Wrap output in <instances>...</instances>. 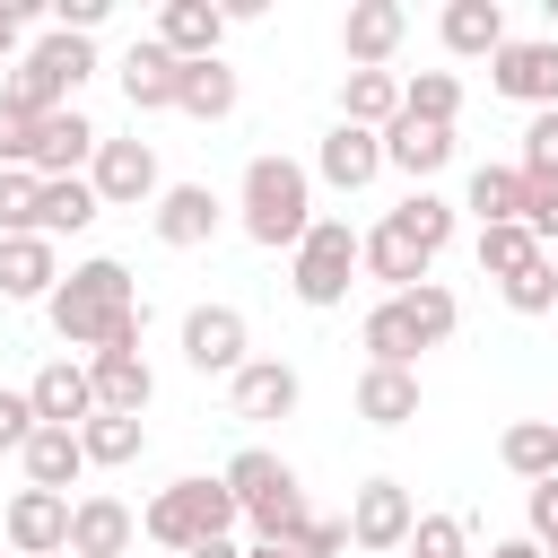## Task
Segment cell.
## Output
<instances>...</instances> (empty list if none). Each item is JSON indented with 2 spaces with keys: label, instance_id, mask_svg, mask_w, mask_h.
<instances>
[{
  "label": "cell",
  "instance_id": "obj_15",
  "mask_svg": "<svg viewBox=\"0 0 558 558\" xmlns=\"http://www.w3.org/2000/svg\"><path fill=\"white\" fill-rule=\"evenodd\" d=\"M96 140H105V131H96L78 105H61V113H44V122H35V157H26V174H35V183L78 174V166L96 157Z\"/></svg>",
  "mask_w": 558,
  "mask_h": 558
},
{
  "label": "cell",
  "instance_id": "obj_23",
  "mask_svg": "<svg viewBox=\"0 0 558 558\" xmlns=\"http://www.w3.org/2000/svg\"><path fill=\"white\" fill-rule=\"evenodd\" d=\"M436 35H445L453 61H497V44H506V9H497V0H445Z\"/></svg>",
  "mask_w": 558,
  "mask_h": 558
},
{
  "label": "cell",
  "instance_id": "obj_14",
  "mask_svg": "<svg viewBox=\"0 0 558 558\" xmlns=\"http://www.w3.org/2000/svg\"><path fill=\"white\" fill-rule=\"evenodd\" d=\"M0 532H9L17 558H52V549H70V497H52V488H17L9 514H0Z\"/></svg>",
  "mask_w": 558,
  "mask_h": 558
},
{
  "label": "cell",
  "instance_id": "obj_34",
  "mask_svg": "<svg viewBox=\"0 0 558 558\" xmlns=\"http://www.w3.org/2000/svg\"><path fill=\"white\" fill-rule=\"evenodd\" d=\"M497 462H506L514 480H549V471H558V427H549V418H514V427L497 436Z\"/></svg>",
  "mask_w": 558,
  "mask_h": 558
},
{
  "label": "cell",
  "instance_id": "obj_32",
  "mask_svg": "<svg viewBox=\"0 0 558 558\" xmlns=\"http://www.w3.org/2000/svg\"><path fill=\"white\" fill-rule=\"evenodd\" d=\"M462 209H471L480 227H514V218H523V174H514V166H471Z\"/></svg>",
  "mask_w": 558,
  "mask_h": 558
},
{
  "label": "cell",
  "instance_id": "obj_20",
  "mask_svg": "<svg viewBox=\"0 0 558 558\" xmlns=\"http://www.w3.org/2000/svg\"><path fill=\"white\" fill-rule=\"evenodd\" d=\"M174 87H183V61H174L157 35H140V44L122 52V96H131V113H174Z\"/></svg>",
  "mask_w": 558,
  "mask_h": 558
},
{
  "label": "cell",
  "instance_id": "obj_50",
  "mask_svg": "<svg viewBox=\"0 0 558 558\" xmlns=\"http://www.w3.org/2000/svg\"><path fill=\"white\" fill-rule=\"evenodd\" d=\"M488 558H549V549H541V541H532V532H523V541H497V549H488Z\"/></svg>",
  "mask_w": 558,
  "mask_h": 558
},
{
  "label": "cell",
  "instance_id": "obj_18",
  "mask_svg": "<svg viewBox=\"0 0 558 558\" xmlns=\"http://www.w3.org/2000/svg\"><path fill=\"white\" fill-rule=\"evenodd\" d=\"M131 541H140V514L122 506V497H78L70 506V558H131Z\"/></svg>",
  "mask_w": 558,
  "mask_h": 558
},
{
  "label": "cell",
  "instance_id": "obj_3",
  "mask_svg": "<svg viewBox=\"0 0 558 558\" xmlns=\"http://www.w3.org/2000/svg\"><path fill=\"white\" fill-rule=\"evenodd\" d=\"M244 514H235V497H227V480H209V471H192V480H174V488H157L148 506H140V532L157 541V549H201V541H227Z\"/></svg>",
  "mask_w": 558,
  "mask_h": 558
},
{
  "label": "cell",
  "instance_id": "obj_17",
  "mask_svg": "<svg viewBox=\"0 0 558 558\" xmlns=\"http://www.w3.org/2000/svg\"><path fill=\"white\" fill-rule=\"evenodd\" d=\"M26 401H35V427H87V418H96V392H87V357H52V366H35Z\"/></svg>",
  "mask_w": 558,
  "mask_h": 558
},
{
  "label": "cell",
  "instance_id": "obj_10",
  "mask_svg": "<svg viewBox=\"0 0 558 558\" xmlns=\"http://www.w3.org/2000/svg\"><path fill=\"white\" fill-rule=\"evenodd\" d=\"M244 357H253V331H244L235 305H192L183 314V366L192 375H235Z\"/></svg>",
  "mask_w": 558,
  "mask_h": 558
},
{
  "label": "cell",
  "instance_id": "obj_26",
  "mask_svg": "<svg viewBox=\"0 0 558 558\" xmlns=\"http://www.w3.org/2000/svg\"><path fill=\"white\" fill-rule=\"evenodd\" d=\"M357 418L366 427H410L418 418V366H366L357 375Z\"/></svg>",
  "mask_w": 558,
  "mask_h": 558
},
{
  "label": "cell",
  "instance_id": "obj_37",
  "mask_svg": "<svg viewBox=\"0 0 558 558\" xmlns=\"http://www.w3.org/2000/svg\"><path fill=\"white\" fill-rule=\"evenodd\" d=\"M401 113L453 131V113H462V78H453V70H418V78H401Z\"/></svg>",
  "mask_w": 558,
  "mask_h": 558
},
{
  "label": "cell",
  "instance_id": "obj_27",
  "mask_svg": "<svg viewBox=\"0 0 558 558\" xmlns=\"http://www.w3.org/2000/svg\"><path fill=\"white\" fill-rule=\"evenodd\" d=\"M17 462H26V488H52V497H70V488H78V471H87L78 427H35Z\"/></svg>",
  "mask_w": 558,
  "mask_h": 558
},
{
  "label": "cell",
  "instance_id": "obj_38",
  "mask_svg": "<svg viewBox=\"0 0 558 558\" xmlns=\"http://www.w3.org/2000/svg\"><path fill=\"white\" fill-rule=\"evenodd\" d=\"M471 253H480V270H488V279H514L523 262H541V244H532V227H523V218H514V227H480V235H471Z\"/></svg>",
  "mask_w": 558,
  "mask_h": 558
},
{
  "label": "cell",
  "instance_id": "obj_28",
  "mask_svg": "<svg viewBox=\"0 0 558 558\" xmlns=\"http://www.w3.org/2000/svg\"><path fill=\"white\" fill-rule=\"evenodd\" d=\"M235 70L227 61H183V87H174V113H192V122H227L235 113Z\"/></svg>",
  "mask_w": 558,
  "mask_h": 558
},
{
  "label": "cell",
  "instance_id": "obj_48",
  "mask_svg": "<svg viewBox=\"0 0 558 558\" xmlns=\"http://www.w3.org/2000/svg\"><path fill=\"white\" fill-rule=\"evenodd\" d=\"M523 514H532V541L549 549V541H558V471H549V480H532V506H523Z\"/></svg>",
  "mask_w": 558,
  "mask_h": 558
},
{
  "label": "cell",
  "instance_id": "obj_5",
  "mask_svg": "<svg viewBox=\"0 0 558 558\" xmlns=\"http://www.w3.org/2000/svg\"><path fill=\"white\" fill-rule=\"evenodd\" d=\"M349 279H357V227H349V218H314L305 244L288 253V288H296V305L331 314V305H349Z\"/></svg>",
  "mask_w": 558,
  "mask_h": 558
},
{
  "label": "cell",
  "instance_id": "obj_33",
  "mask_svg": "<svg viewBox=\"0 0 558 558\" xmlns=\"http://www.w3.org/2000/svg\"><path fill=\"white\" fill-rule=\"evenodd\" d=\"M218 480H227L235 514H244V506H262V497H279V488H296V471H288L279 453H262V445H244V453H235V462H227Z\"/></svg>",
  "mask_w": 558,
  "mask_h": 558
},
{
  "label": "cell",
  "instance_id": "obj_21",
  "mask_svg": "<svg viewBox=\"0 0 558 558\" xmlns=\"http://www.w3.org/2000/svg\"><path fill=\"white\" fill-rule=\"evenodd\" d=\"M384 166H392V174H410V192H418L427 174H445V166H453V131L392 113V122H384Z\"/></svg>",
  "mask_w": 558,
  "mask_h": 558
},
{
  "label": "cell",
  "instance_id": "obj_47",
  "mask_svg": "<svg viewBox=\"0 0 558 558\" xmlns=\"http://www.w3.org/2000/svg\"><path fill=\"white\" fill-rule=\"evenodd\" d=\"M52 9V35H96L105 26V0H44Z\"/></svg>",
  "mask_w": 558,
  "mask_h": 558
},
{
  "label": "cell",
  "instance_id": "obj_40",
  "mask_svg": "<svg viewBox=\"0 0 558 558\" xmlns=\"http://www.w3.org/2000/svg\"><path fill=\"white\" fill-rule=\"evenodd\" d=\"M401 558H471V523L462 514H418Z\"/></svg>",
  "mask_w": 558,
  "mask_h": 558
},
{
  "label": "cell",
  "instance_id": "obj_19",
  "mask_svg": "<svg viewBox=\"0 0 558 558\" xmlns=\"http://www.w3.org/2000/svg\"><path fill=\"white\" fill-rule=\"evenodd\" d=\"M157 44H166L174 61H218L227 9H218V0H166V9H157Z\"/></svg>",
  "mask_w": 558,
  "mask_h": 558
},
{
  "label": "cell",
  "instance_id": "obj_46",
  "mask_svg": "<svg viewBox=\"0 0 558 558\" xmlns=\"http://www.w3.org/2000/svg\"><path fill=\"white\" fill-rule=\"evenodd\" d=\"M26 436H35V401L0 392V453H26Z\"/></svg>",
  "mask_w": 558,
  "mask_h": 558
},
{
  "label": "cell",
  "instance_id": "obj_31",
  "mask_svg": "<svg viewBox=\"0 0 558 558\" xmlns=\"http://www.w3.org/2000/svg\"><path fill=\"white\" fill-rule=\"evenodd\" d=\"M78 453H87V471H122V462H140V453H148V427H140V418H122V410H96V418L78 427Z\"/></svg>",
  "mask_w": 558,
  "mask_h": 558
},
{
  "label": "cell",
  "instance_id": "obj_44",
  "mask_svg": "<svg viewBox=\"0 0 558 558\" xmlns=\"http://www.w3.org/2000/svg\"><path fill=\"white\" fill-rule=\"evenodd\" d=\"M288 549H296V558H340V549H349V523H340V514H305V532H296Z\"/></svg>",
  "mask_w": 558,
  "mask_h": 558
},
{
  "label": "cell",
  "instance_id": "obj_12",
  "mask_svg": "<svg viewBox=\"0 0 558 558\" xmlns=\"http://www.w3.org/2000/svg\"><path fill=\"white\" fill-rule=\"evenodd\" d=\"M384 174V131H357V122H331L323 148H314V183L331 192H366Z\"/></svg>",
  "mask_w": 558,
  "mask_h": 558
},
{
  "label": "cell",
  "instance_id": "obj_52",
  "mask_svg": "<svg viewBox=\"0 0 558 558\" xmlns=\"http://www.w3.org/2000/svg\"><path fill=\"white\" fill-rule=\"evenodd\" d=\"M244 558H296V549H270V541H253V549H244Z\"/></svg>",
  "mask_w": 558,
  "mask_h": 558
},
{
  "label": "cell",
  "instance_id": "obj_41",
  "mask_svg": "<svg viewBox=\"0 0 558 558\" xmlns=\"http://www.w3.org/2000/svg\"><path fill=\"white\" fill-rule=\"evenodd\" d=\"M514 174H523V183H558V105L523 122V157H514Z\"/></svg>",
  "mask_w": 558,
  "mask_h": 558
},
{
  "label": "cell",
  "instance_id": "obj_9",
  "mask_svg": "<svg viewBox=\"0 0 558 558\" xmlns=\"http://www.w3.org/2000/svg\"><path fill=\"white\" fill-rule=\"evenodd\" d=\"M148 227H157V244H174V253H201V244L227 227V201H218L209 183H166V192L148 201Z\"/></svg>",
  "mask_w": 558,
  "mask_h": 558
},
{
  "label": "cell",
  "instance_id": "obj_2",
  "mask_svg": "<svg viewBox=\"0 0 558 558\" xmlns=\"http://www.w3.org/2000/svg\"><path fill=\"white\" fill-rule=\"evenodd\" d=\"M314 218H323V209H314V166L262 148V157L244 166V183H235V227H244L262 253H296Z\"/></svg>",
  "mask_w": 558,
  "mask_h": 558
},
{
  "label": "cell",
  "instance_id": "obj_35",
  "mask_svg": "<svg viewBox=\"0 0 558 558\" xmlns=\"http://www.w3.org/2000/svg\"><path fill=\"white\" fill-rule=\"evenodd\" d=\"M392 227H401V235H410V244H418V253H427V262H436V253H445V244H453V201H445V192H427V183H418V192H410V201H401V209H392Z\"/></svg>",
  "mask_w": 558,
  "mask_h": 558
},
{
  "label": "cell",
  "instance_id": "obj_22",
  "mask_svg": "<svg viewBox=\"0 0 558 558\" xmlns=\"http://www.w3.org/2000/svg\"><path fill=\"white\" fill-rule=\"evenodd\" d=\"M61 288V253L44 235H0V296L9 305H44Z\"/></svg>",
  "mask_w": 558,
  "mask_h": 558
},
{
  "label": "cell",
  "instance_id": "obj_53",
  "mask_svg": "<svg viewBox=\"0 0 558 558\" xmlns=\"http://www.w3.org/2000/svg\"><path fill=\"white\" fill-rule=\"evenodd\" d=\"M541 17H549V44H558V0H541Z\"/></svg>",
  "mask_w": 558,
  "mask_h": 558
},
{
  "label": "cell",
  "instance_id": "obj_24",
  "mask_svg": "<svg viewBox=\"0 0 558 558\" xmlns=\"http://www.w3.org/2000/svg\"><path fill=\"white\" fill-rule=\"evenodd\" d=\"M96 218H105V201L87 192V174L35 183V235H44V244H61V235H78V227H96Z\"/></svg>",
  "mask_w": 558,
  "mask_h": 558
},
{
  "label": "cell",
  "instance_id": "obj_51",
  "mask_svg": "<svg viewBox=\"0 0 558 558\" xmlns=\"http://www.w3.org/2000/svg\"><path fill=\"white\" fill-rule=\"evenodd\" d=\"M183 558H244L235 541H201V549H183Z\"/></svg>",
  "mask_w": 558,
  "mask_h": 558
},
{
  "label": "cell",
  "instance_id": "obj_1",
  "mask_svg": "<svg viewBox=\"0 0 558 558\" xmlns=\"http://www.w3.org/2000/svg\"><path fill=\"white\" fill-rule=\"evenodd\" d=\"M44 314H52V331H61V349H140V331H148V296H140V279L113 262V253H96V262H70L61 270V288L44 296Z\"/></svg>",
  "mask_w": 558,
  "mask_h": 558
},
{
  "label": "cell",
  "instance_id": "obj_56",
  "mask_svg": "<svg viewBox=\"0 0 558 558\" xmlns=\"http://www.w3.org/2000/svg\"><path fill=\"white\" fill-rule=\"evenodd\" d=\"M549 427H558V410H549Z\"/></svg>",
  "mask_w": 558,
  "mask_h": 558
},
{
  "label": "cell",
  "instance_id": "obj_49",
  "mask_svg": "<svg viewBox=\"0 0 558 558\" xmlns=\"http://www.w3.org/2000/svg\"><path fill=\"white\" fill-rule=\"evenodd\" d=\"M26 17H35V0H0V61H17V44H26Z\"/></svg>",
  "mask_w": 558,
  "mask_h": 558
},
{
  "label": "cell",
  "instance_id": "obj_36",
  "mask_svg": "<svg viewBox=\"0 0 558 558\" xmlns=\"http://www.w3.org/2000/svg\"><path fill=\"white\" fill-rule=\"evenodd\" d=\"M401 314H410L418 349H445V340L462 331V305H453V288H445V279H418V288L401 296Z\"/></svg>",
  "mask_w": 558,
  "mask_h": 558
},
{
  "label": "cell",
  "instance_id": "obj_45",
  "mask_svg": "<svg viewBox=\"0 0 558 558\" xmlns=\"http://www.w3.org/2000/svg\"><path fill=\"white\" fill-rule=\"evenodd\" d=\"M26 157H35V113H17L0 96V166H26Z\"/></svg>",
  "mask_w": 558,
  "mask_h": 558
},
{
  "label": "cell",
  "instance_id": "obj_8",
  "mask_svg": "<svg viewBox=\"0 0 558 558\" xmlns=\"http://www.w3.org/2000/svg\"><path fill=\"white\" fill-rule=\"evenodd\" d=\"M488 87L514 96V105H532V113H549L558 105V44L549 35H506L497 61H488Z\"/></svg>",
  "mask_w": 558,
  "mask_h": 558
},
{
  "label": "cell",
  "instance_id": "obj_7",
  "mask_svg": "<svg viewBox=\"0 0 558 558\" xmlns=\"http://www.w3.org/2000/svg\"><path fill=\"white\" fill-rule=\"evenodd\" d=\"M349 549H366V558H401L410 549V523H418V506H410V488L401 480H366L357 497H349Z\"/></svg>",
  "mask_w": 558,
  "mask_h": 558
},
{
  "label": "cell",
  "instance_id": "obj_6",
  "mask_svg": "<svg viewBox=\"0 0 558 558\" xmlns=\"http://www.w3.org/2000/svg\"><path fill=\"white\" fill-rule=\"evenodd\" d=\"M87 192H96L105 209H148V201L166 192L157 148H148V140H96V157H87Z\"/></svg>",
  "mask_w": 558,
  "mask_h": 558
},
{
  "label": "cell",
  "instance_id": "obj_54",
  "mask_svg": "<svg viewBox=\"0 0 558 558\" xmlns=\"http://www.w3.org/2000/svg\"><path fill=\"white\" fill-rule=\"evenodd\" d=\"M52 558H70V549H52Z\"/></svg>",
  "mask_w": 558,
  "mask_h": 558
},
{
  "label": "cell",
  "instance_id": "obj_55",
  "mask_svg": "<svg viewBox=\"0 0 558 558\" xmlns=\"http://www.w3.org/2000/svg\"><path fill=\"white\" fill-rule=\"evenodd\" d=\"M549 558H558V541H549Z\"/></svg>",
  "mask_w": 558,
  "mask_h": 558
},
{
  "label": "cell",
  "instance_id": "obj_30",
  "mask_svg": "<svg viewBox=\"0 0 558 558\" xmlns=\"http://www.w3.org/2000/svg\"><path fill=\"white\" fill-rule=\"evenodd\" d=\"M357 349H366V366H418V331H410L401 296L366 305V323H357Z\"/></svg>",
  "mask_w": 558,
  "mask_h": 558
},
{
  "label": "cell",
  "instance_id": "obj_13",
  "mask_svg": "<svg viewBox=\"0 0 558 558\" xmlns=\"http://www.w3.org/2000/svg\"><path fill=\"white\" fill-rule=\"evenodd\" d=\"M227 401H235V418H288V410L305 401V375H296L288 357H244V366L227 375Z\"/></svg>",
  "mask_w": 558,
  "mask_h": 558
},
{
  "label": "cell",
  "instance_id": "obj_42",
  "mask_svg": "<svg viewBox=\"0 0 558 558\" xmlns=\"http://www.w3.org/2000/svg\"><path fill=\"white\" fill-rule=\"evenodd\" d=\"M0 235H35V174L0 166Z\"/></svg>",
  "mask_w": 558,
  "mask_h": 558
},
{
  "label": "cell",
  "instance_id": "obj_39",
  "mask_svg": "<svg viewBox=\"0 0 558 558\" xmlns=\"http://www.w3.org/2000/svg\"><path fill=\"white\" fill-rule=\"evenodd\" d=\"M497 296H506L514 314H558V253H541V262H523L514 279H497Z\"/></svg>",
  "mask_w": 558,
  "mask_h": 558
},
{
  "label": "cell",
  "instance_id": "obj_4",
  "mask_svg": "<svg viewBox=\"0 0 558 558\" xmlns=\"http://www.w3.org/2000/svg\"><path fill=\"white\" fill-rule=\"evenodd\" d=\"M87 70H96V44L87 35H44V44H26L17 61H9V78H0V96L17 105V113H61V105H78V87H87Z\"/></svg>",
  "mask_w": 558,
  "mask_h": 558
},
{
  "label": "cell",
  "instance_id": "obj_29",
  "mask_svg": "<svg viewBox=\"0 0 558 558\" xmlns=\"http://www.w3.org/2000/svg\"><path fill=\"white\" fill-rule=\"evenodd\" d=\"M392 113H401V70H349V78H340V122L384 131Z\"/></svg>",
  "mask_w": 558,
  "mask_h": 558
},
{
  "label": "cell",
  "instance_id": "obj_25",
  "mask_svg": "<svg viewBox=\"0 0 558 558\" xmlns=\"http://www.w3.org/2000/svg\"><path fill=\"white\" fill-rule=\"evenodd\" d=\"M357 270H366V279H384L392 296H410V288L427 279V253H418V244L384 218V227H366V235H357Z\"/></svg>",
  "mask_w": 558,
  "mask_h": 558
},
{
  "label": "cell",
  "instance_id": "obj_11",
  "mask_svg": "<svg viewBox=\"0 0 558 558\" xmlns=\"http://www.w3.org/2000/svg\"><path fill=\"white\" fill-rule=\"evenodd\" d=\"M401 35H410V9H401V0H349V17H340L349 70H392Z\"/></svg>",
  "mask_w": 558,
  "mask_h": 558
},
{
  "label": "cell",
  "instance_id": "obj_43",
  "mask_svg": "<svg viewBox=\"0 0 558 558\" xmlns=\"http://www.w3.org/2000/svg\"><path fill=\"white\" fill-rule=\"evenodd\" d=\"M523 227L541 253H558V183H523Z\"/></svg>",
  "mask_w": 558,
  "mask_h": 558
},
{
  "label": "cell",
  "instance_id": "obj_16",
  "mask_svg": "<svg viewBox=\"0 0 558 558\" xmlns=\"http://www.w3.org/2000/svg\"><path fill=\"white\" fill-rule=\"evenodd\" d=\"M87 392H96V410L140 418V410L157 401V366H148L140 349H96V357H87Z\"/></svg>",
  "mask_w": 558,
  "mask_h": 558
}]
</instances>
